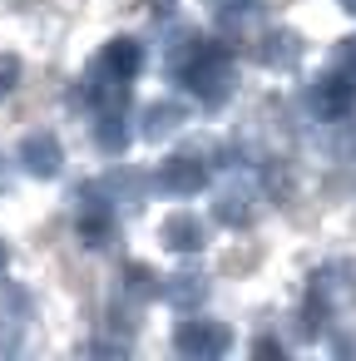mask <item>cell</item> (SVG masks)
Returning a JSON list of instances; mask_svg holds the SVG:
<instances>
[{
  "label": "cell",
  "mask_w": 356,
  "mask_h": 361,
  "mask_svg": "<svg viewBox=\"0 0 356 361\" xmlns=\"http://www.w3.org/2000/svg\"><path fill=\"white\" fill-rule=\"evenodd\" d=\"M178 75H183V85L213 109V104L228 99V85H233V55H228L218 40H193V50L183 55Z\"/></svg>",
  "instance_id": "cell-1"
},
{
  "label": "cell",
  "mask_w": 356,
  "mask_h": 361,
  "mask_svg": "<svg viewBox=\"0 0 356 361\" xmlns=\"http://www.w3.org/2000/svg\"><path fill=\"white\" fill-rule=\"evenodd\" d=\"M228 341H233V336H228L223 322H183L178 336H173V346H178L183 356H198V361H203V356H223Z\"/></svg>",
  "instance_id": "cell-2"
},
{
  "label": "cell",
  "mask_w": 356,
  "mask_h": 361,
  "mask_svg": "<svg viewBox=\"0 0 356 361\" xmlns=\"http://www.w3.org/2000/svg\"><path fill=\"white\" fill-rule=\"evenodd\" d=\"M20 169L25 173H35V178H55L60 169H65V149H60V139L55 134H25V144H20Z\"/></svg>",
  "instance_id": "cell-3"
},
{
  "label": "cell",
  "mask_w": 356,
  "mask_h": 361,
  "mask_svg": "<svg viewBox=\"0 0 356 361\" xmlns=\"http://www.w3.org/2000/svg\"><path fill=\"white\" fill-rule=\"evenodd\" d=\"M159 183H164L168 193L188 198V193H198V188L208 183V159H198V154H173V159H164Z\"/></svg>",
  "instance_id": "cell-4"
},
{
  "label": "cell",
  "mask_w": 356,
  "mask_h": 361,
  "mask_svg": "<svg viewBox=\"0 0 356 361\" xmlns=\"http://www.w3.org/2000/svg\"><path fill=\"white\" fill-rule=\"evenodd\" d=\"M159 238H164V247H173V252H203L208 223H203L198 213H168V218L159 223Z\"/></svg>",
  "instance_id": "cell-5"
},
{
  "label": "cell",
  "mask_w": 356,
  "mask_h": 361,
  "mask_svg": "<svg viewBox=\"0 0 356 361\" xmlns=\"http://www.w3.org/2000/svg\"><path fill=\"white\" fill-rule=\"evenodd\" d=\"M139 65H144V45L129 40V35H114V40L104 45V55H99V70H104L109 80H124V85L139 75Z\"/></svg>",
  "instance_id": "cell-6"
},
{
  "label": "cell",
  "mask_w": 356,
  "mask_h": 361,
  "mask_svg": "<svg viewBox=\"0 0 356 361\" xmlns=\"http://www.w3.org/2000/svg\"><path fill=\"white\" fill-rule=\"evenodd\" d=\"M213 218L228 223V228H247V223L257 218V193H252L247 183H228V188L218 193V203H213Z\"/></svg>",
  "instance_id": "cell-7"
},
{
  "label": "cell",
  "mask_w": 356,
  "mask_h": 361,
  "mask_svg": "<svg viewBox=\"0 0 356 361\" xmlns=\"http://www.w3.org/2000/svg\"><path fill=\"white\" fill-rule=\"evenodd\" d=\"M257 60H262L267 70H292V65L302 60V35H297V30H267L262 45H257Z\"/></svg>",
  "instance_id": "cell-8"
},
{
  "label": "cell",
  "mask_w": 356,
  "mask_h": 361,
  "mask_svg": "<svg viewBox=\"0 0 356 361\" xmlns=\"http://www.w3.org/2000/svg\"><path fill=\"white\" fill-rule=\"evenodd\" d=\"M159 292H164V302L178 307V312H193V307L208 302V282H203L198 272H173V277H164Z\"/></svg>",
  "instance_id": "cell-9"
},
{
  "label": "cell",
  "mask_w": 356,
  "mask_h": 361,
  "mask_svg": "<svg viewBox=\"0 0 356 361\" xmlns=\"http://www.w3.org/2000/svg\"><path fill=\"white\" fill-rule=\"evenodd\" d=\"M183 104H173V99H159V104H149L144 109V139H154V144H164V139H173L178 129H183Z\"/></svg>",
  "instance_id": "cell-10"
},
{
  "label": "cell",
  "mask_w": 356,
  "mask_h": 361,
  "mask_svg": "<svg viewBox=\"0 0 356 361\" xmlns=\"http://www.w3.org/2000/svg\"><path fill=\"white\" fill-rule=\"evenodd\" d=\"M94 144H99L104 154H124V149H129L124 109H99V119H94Z\"/></svg>",
  "instance_id": "cell-11"
},
{
  "label": "cell",
  "mask_w": 356,
  "mask_h": 361,
  "mask_svg": "<svg viewBox=\"0 0 356 361\" xmlns=\"http://www.w3.org/2000/svg\"><path fill=\"white\" fill-rule=\"evenodd\" d=\"M30 312H35V302L20 282H0V326H25Z\"/></svg>",
  "instance_id": "cell-12"
},
{
  "label": "cell",
  "mask_w": 356,
  "mask_h": 361,
  "mask_svg": "<svg viewBox=\"0 0 356 361\" xmlns=\"http://www.w3.org/2000/svg\"><path fill=\"white\" fill-rule=\"evenodd\" d=\"M109 238H114V208H80V243L109 247Z\"/></svg>",
  "instance_id": "cell-13"
},
{
  "label": "cell",
  "mask_w": 356,
  "mask_h": 361,
  "mask_svg": "<svg viewBox=\"0 0 356 361\" xmlns=\"http://www.w3.org/2000/svg\"><path fill=\"white\" fill-rule=\"evenodd\" d=\"M154 282H159V277H154L144 262H124V267H119V292H124L129 302H149V297L159 292Z\"/></svg>",
  "instance_id": "cell-14"
},
{
  "label": "cell",
  "mask_w": 356,
  "mask_h": 361,
  "mask_svg": "<svg viewBox=\"0 0 356 361\" xmlns=\"http://www.w3.org/2000/svg\"><path fill=\"white\" fill-rule=\"evenodd\" d=\"M104 188H109V198H114V203H129V208H139V203H144V193H149V183H144L134 169L109 173V178H104Z\"/></svg>",
  "instance_id": "cell-15"
},
{
  "label": "cell",
  "mask_w": 356,
  "mask_h": 361,
  "mask_svg": "<svg viewBox=\"0 0 356 361\" xmlns=\"http://www.w3.org/2000/svg\"><path fill=\"white\" fill-rule=\"evenodd\" d=\"M262 11V0H218V20L223 25H247Z\"/></svg>",
  "instance_id": "cell-16"
},
{
  "label": "cell",
  "mask_w": 356,
  "mask_h": 361,
  "mask_svg": "<svg viewBox=\"0 0 356 361\" xmlns=\"http://www.w3.org/2000/svg\"><path fill=\"white\" fill-rule=\"evenodd\" d=\"M104 326H109L114 336H124V341H129V336H134V326H139V322H134V302H129V307H124V302H114V307L104 312Z\"/></svg>",
  "instance_id": "cell-17"
},
{
  "label": "cell",
  "mask_w": 356,
  "mask_h": 361,
  "mask_svg": "<svg viewBox=\"0 0 356 361\" xmlns=\"http://www.w3.org/2000/svg\"><path fill=\"white\" fill-rule=\"evenodd\" d=\"M262 262V247L257 243H247V247H233L228 257H223V272H252Z\"/></svg>",
  "instance_id": "cell-18"
},
{
  "label": "cell",
  "mask_w": 356,
  "mask_h": 361,
  "mask_svg": "<svg viewBox=\"0 0 356 361\" xmlns=\"http://www.w3.org/2000/svg\"><path fill=\"white\" fill-rule=\"evenodd\" d=\"M336 75H341L346 85H356V35L341 40V50H336Z\"/></svg>",
  "instance_id": "cell-19"
},
{
  "label": "cell",
  "mask_w": 356,
  "mask_h": 361,
  "mask_svg": "<svg viewBox=\"0 0 356 361\" xmlns=\"http://www.w3.org/2000/svg\"><path fill=\"white\" fill-rule=\"evenodd\" d=\"M16 85H20V60L16 55H0V99L16 94Z\"/></svg>",
  "instance_id": "cell-20"
},
{
  "label": "cell",
  "mask_w": 356,
  "mask_h": 361,
  "mask_svg": "<svg viewBox=\"0 0 356 361\" xmlns=\"http://www.w3.org/2000/svg\"><path fill=\"white\" fill-rule=\"evenodd\" d=\"M20 351V326H0V356H16Z\"/></svg>",
  "instance_id": "cell-21"
},
{
  "label": "cell",
  "mask_w": 356,
  "mask_h": 361,
  "mask_svg": "<svg viewBox=\"0 0 356 361\" xmlns=\"http://www.w3.org/2000/svg\"><path fill=\"white\" fill-rule=\"evenodd\" d=\"M252 351H257V356H282V341H277V336H262Z\"/></svg>",
  "instance_id": "cell-22"
},
{
  "label": "cell",
  "mask_w": 356,
  "mask_h": 361,
  "mask_svg": "<svg viewBox=\"0 0 356 361\" xmlns=\"http://www.w3.org/2000/svg\"><path fill=\"white\" fill-rule=\"evenodd\" d=\"M149 11H154V16H168V11H173V0H149Z\"/></svg>",
  "instance_id": "cell-23"
},
{
  "label": "cell",
  "mask_w": 356,
  "mask_h": 361,
  "mask_svg": "<svg viewBox=\"0 0 356 361\" xmlns=\"http://www.w3.org/2000/svg\"><path fill=\"white\" fill-rule=\"evenodd\" d=\"M336 351H341V356H356V336H346V341H336Z\"/></svg>",
  "instance_id": "cell-24"
},
{
  "label": "cell",
  "mask_w": 356,
  "mask_h": 361,
  "mask_svg": "<svg viewBox=\"0 0 356 361\" xmlns=\"http://www.w3.org/2000/svg\"><path fill=\"white\" fill-rule=\"evenodd\" d=\"M6 262H11V252H6V243H0V272H6Z\"/></svg>",
  "instance_id": "cell-25"
},
{
  "label": "cell",
  "mask_w": 356,
  "mask_h": 361,
  "mask_svg": "<svg viewBox=\"0 0 356 361\" xmlns=\"http://www.w3.org/2000/svg\"><path fill=\"white\" fill-rule=\"evenodd\" d=\"M0 188H6V178H0Z\"/></svg>",
  "instance_id": "cell-26"
}]
</instances>
